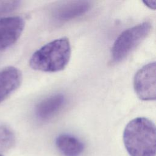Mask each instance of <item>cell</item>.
Masks as SVG:
<instances>
[{
	"label": "cell",
	"mask_w": 156,
	"mask_h": 156,
	"mask_svg": "<svg viewBox=\"0 0 156 156\" xmlns=\"http://www.w3.org/2000/svg\"><path fill=\"white\" fill-rule=\"evenodd\" d=\"M123 141L130 156H155L156 129L154 123L144 117L132 119L124 129Z\"/></svg>",
	"instance_id": "obj_1"
},
{
	"label": "cell",
	"mask_w": 156,
	"mask_h": 156,
	"mask_svg": "<svg viewBox=\"0 0 156 156\" xmlns=\"http://www.w3.org/2000/svg\"><path fill=\"white\" fill-rule=\"evenodd\" d=\"M71 48L68 38L53 40L36 51L29 60V66L36 71L55 73L64 69L68 64Z\"/></svg>",
	"instance_id": "obj_2"
},
{
	"label": "cell",
	"mask_w": 156,
	"mask_h": 156,
	"mask_svg": "<svg viewBox=\"0 0 156 156\" xmlns=\"http://www.w3.org/2000/svg\"><path fill=\"white\" fill-rule=\"evenodd\" d=\"M151 29L152 24L145 21L122 32L112 48V62L117 63L125 59L149 35Z\"/></svg>",
	"instance_id": "obj_3"
},
{
	"label": "cell",
	"mask_w": 156,
	"mask_h": 156,
	"mask_svg": "<svg viewBox=\"0 0 156 156\" xmlns=\"http://www.w3.org/2000/svg\"><path fill=\"white\" fill-rule=\"evenodd\" d=\"M156 64L155 62L145 65L135 74L133 87L138 97L143 101L155 99Z\"/></svg>",
	"instance_id": "obj_4"
},
{
	"label": "cell",
	"mask_w": 156,
	"mask_h": 156,
	"mask_svg": "<svg viewBox=\"0 0 156 156\" xmlns=\"http://www.w3.org/2000/svg\"><path fill=\"white\" fill-rule=\"evenodd\" d=\"M25 26L20 16L0 18V51L9 48L20 37Z\"/></svg>",
	"instance_id": "obj_5"
},
{
	"label": "cell",
	"mask_w": 156,
	"mask_h": 156,
	"mask_svg": "<svg viewBox=\"0 0 156 156\" xmlns=\"http://www.w3.org/2000/svg\"><path fill=\"white\" fill-rule=\"evenodd\" d=\"M91 7V2L87 1H65L55 7L52 15L57 21H68L83 15Z\"/></svg>",
	"instance_id": "obj_6"
},
{
	"label": "cell",
	"mask_w": 156,
	"mask_h": 156,
	"mask_svg": "<svg viewBox=\"0 0 156 156\" xmlns=\"http://www.w3.org/2000/svg\"><path fill=\"white\" fill-rule=\"evenodd\" d=\"M22 79L21 71L14 66L0 69V103L19 88Z\"/></svg>",
	"instance_id": "obj_7"
},
{
	"label": "cell",
	"mask_w": 156,
	"mask_h": 156,
	"mask_svg": "<svg viewBox=\"0 0 156 156\" xmlns=\"http://www.w3.org/2000/svg\"><path fill=\"white\" fill-rule=\"evenodd\" d=\"M66 98L62 94H56L41 101L36 107L35 115L40 120L49 119L64 106Z\"/></svg>",
	"instance_id": "obj_8"
},
{
	"label": "cell",
	"mask_w": 156,
	"mask_h": 156,
	"mask_svg": "<svg viewBox=\"0 0 156 156\" xmlns=\"http://www.w3.org/2000/svg\"><path fill=\"white\" fill-rule=\"evenodd\" d=\"M55 145L65 156H80L85 148L83 143L78 138L67 133L58 135L55 140Z\"/></svg>",
	"instance_id": "obj_9"
},
{
	"label": "cell",
	"mask_w": 156,
	"mask_h": 156,
	"mask_svg": "<svg viewBox=\"0 0 156 156\" xmlns=\"http://www.w3.org/2000/svg\"><path fill=\"white\" fill-rule=\"evenodd\" d=\"M15 135L12 129L0 123V154L7 152L14 146Z\"/></svg>",
	"instance_id": "obj_10"
},
{
	"label": "cell",
	"mask_w": 156,
	"mask_h": 156,
	"mask_svg": "<svg viewBox=\"0 0 156 156\" xmlns=\"http://www.w3.org/2000/svg\"><path fill=\"white\" fill-rule=\"evenodd\" d=\"M19 1H0V15L15 10L20 5Z\"/></svg>",
	"instance_id": "obj_11"
},
{
	"label": "cell",
	"mask_w": 156,
	"mask_h": 156,
	"mask_svg": "<svg viewBox=\"0 0 156 156\" xmlns=\"http://www.w3.org/2000/svg\"><path fill=\"white\" fill-rule=\"evenodd\" d=\"M143 2L146 4V5H147L149 8L152 9H155V3H156L155 1H144Z\"/></svg>",
	"instance_id": "obj_12"
},
{
	"label": "cell",
	"mask_w": 156,
	"mask_h": 156,
	"mask_svg": "<svg viewBox=\"0 0 156 156\" xmlns=\"http://www.w3.org/2000/svg\"><path fill=\"white\" fill-rule=\"evenodd\" d=\"M0 156H2V155H0Z\"/></svg>",
	"instance_id": "obj_13"
}]
</instances>
